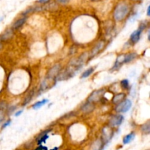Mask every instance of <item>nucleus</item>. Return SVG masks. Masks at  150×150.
<instances>
[{
  "mask_svg": "<svg viewBox=\"0 0 150 150\" xmlns=\"http://www.w3.org/2000/svg\"><path fill=\"white\" fill-rule=\"evenodd\" d=\"M130 11L128 5L126 4H120L114 10V19L117 21H122Z\"/></svg>",
  "mask_w": 150,
  "mask_h": 150,
  "instance_id": "nucleus-1",
  "label": "nucleus"
},
{
  "mask_svg": "<svg viewBox=\"0 0 150 150\" xmlns=\"http://www.w3.org/2000/svg\"><path fill=\"white\" fill-rule=\"evenodd\" d=\"M132 105L131 101L129 99L125 100L124 101H122V102L119 103L118 105L116 107V110L117 112H121V113H125L127 112L130 109Z\"/></svg>",
  "mask_w": 150,
  "mask_h": 150,
  "instance_id": "nucleus-2",
  "label": "nucleus"
},
{
  "mask_svg": "<svg viewBox=\"0 0 150 150\" xmlns=\"http://www.w3.org/2000/svg\"><path fill=\"white\" fill-rule=\"evenodd\" d=\"M123 116L122 115H117V116H114L111 119H110V125L112 126H119L120 124H121L122 122Z\"/></svg>",
  "mask_w": 150,
  "mask_h": 150,
  "instance_id": "nucleus-3",
  "label": "nucleus"
},
{
  "mask_svg": "<svg viewBox=\"0 0 150 150\" xmlns=\"http://www.w3.org/2000/svg\"><path fill=\"white\" fill-rule=\"evenodd\" d=\"M112 130L110 127H105L103 128V141L105 142H108L110 139H111V136H112Z\"/></svg>",
  "mask_w": 150,
  "mask_h": 150,
  "instance_id": "nucleus-4",
  "label": "nucleus"
},
{
  "mask_svg": "<svg viewBox=\"0 0 150 150\" xmlns=\"http://www.w3.org/2000/svg\"><path fill=\"white\" fill-rule=\"evenodd\" d=\"M103 94V90H99V91H96L89 97V101L90 102H93V101H98L102 97Z\"/></svg>",
  "mask_w": 150,
  "mask_h": 150,
  "instance_id": "nucleus-5",
  "label": "nucleus"
},
{
  "mask_svg": "<svg viewBox=\"0 0 150 150\" xmlns=\"http://www.w3.org/2000/svg\"><path fill=\"white\" fill-rule=\"evenodd\" d=\"M59 71H60L59 65L57 64L56 65V66H54V67L51 68V69L49 70V71H48V78H49V79H52V78H54V76H56L57 74H58Z\"/></svg>",
  "mask_w": 150,
  "mask_h": 150,
  "instance_id": "nucleus-6",
  "label": "nucleus"
},
{
  "mask_svg": "<svg viewBox=\"0 0 150 150\" xmlns=\"http://www.w3.org/2000/svg\"><path fill=\"white\" fill-rule=\"evenodd\" d=\"M94 109H95V106H94V104H92V102H89V103H86V104H85L82 107L81 110L83 112V113H90V112L93 111Z\"/></svg>",
  "mask_w": 150,
  "mask_h": 150,
  "instance_id": "nucleus-7",
  "label": "nucleus"
},
{
  "mask_svg": "<svg viewBox=\"0 0 150 150\" xmlns=\"http://www.w3.org/2000/svg\"><path fill=\"white\" fill-rule=\"evenodd\" d=\"M13 30L11 29H8L5 31L4 32H3L2 35L0 36V40L1 41H7L9 40L13 35Z\"/></svg>",
  "mask_w": 150,
  "mask_h": 150,
  "instance_id": "nucleus-8",
  "label": "nucleus"
},
{
  "mask_svg": "<svg viewBox=\"0 0 150 150\" xmlns=\"http://www.w3.org/2000/svg\"><path fill=\"white\" fill-rule=\"evenodd\" d=\"M141 32H142V30L140 29H138V30L134 31V32L132 33L131 36H130V40L132 41L133 43H136L139 41V38H140Z\"/></svg>",
  "mask_w": 150,
  "mask_h": 150,
  "instance_id": "nucleus-9",
  "label": "nucleus"
},
{
  "mask_svg": "<svg viewBox=\"0 0 150 150\" xmlns=\"http://www.w3.org/2000/svg\"><path fill=\"white\" fill-rule=\"evenodd\" d=\"M103 46H104V42H103V41H100V43H98V44H97L96 46H95V48L92 49V56L96 55V54H98V53L99 52V51H100V50L102 49L103 48Z\"/></svg>",
  "mask_w": 150,
  "mask_h": 150,
  "instance_id": "nucleus-10",
  "label": "nucleus"
},
{
  "mask_svg": "<svg viewBox=\"0 0 150 150\" xmlns=\"http://www.w3.org/2000/svg\"><path fill=\"white\" fill-rule=\"evenodd\" d=\"M125 96V94H123V93H120V94H117V95L114 97V99H113V102H114V104H119V103L122 101Z\"/></svg>",
  "mask_w": 150,
  "mask_h": 150,
  "instance_id": "nucleus-11",
  "label": "nucleus"
},
{
  "mask_svg": "<svg viewBox=\"0 0 150 150\" xmlns=\"http://www.w3.org/2000/svg\"><path fill=\"white\" fill-rule=\"evenodd\" d=\"M135 138V133L134 132H131V133L128 134V135H125L123 138V144H127L131 142Z\"/></svg>",
  "mask_w": 150,
  "mask_h": 150,
  "instance_id": "nucleus-12",
  "label": "nucleus"
},
{
  "mask_svg": "<svg viewBox=\"0 0 150 150\" xmlns=\"http://www.w3.org/2000/svg\"><path fill=\"white\" fill-rule=\"evenodd\" d=\"M25 21H26V19H25V18L19 19L18 20H17L16 21L14 22V24H13V29H18L19 27H21V26L25 23Z\"/></svg>",
  "mask_w": 150,
  "mask_h": 150,
  "instance_id": "nucleus-13",
  "label": "nucleus"
},
{
  "mask_svg": "<svg viewBox=\"0 0 150 150\" xmlns=\"http://www.w3.org/2000/svg\"><path fill=\"white\" fill-rule=\"evenodd\" d=\"M103 141L101 140H98V141H95V143L92 145V150H101L103 148Z\"/></svg>",
  "mask_w": 150,
  "mask_h": 150,
  "instance_id": "nucleus-14",
  "label": "nucleus"
},
{
  "mask_svg": "<svg viewBox=\"0 0 150 150\" xmlns=\"http://www.w3.org/2000/svg\"><path fill=\"white\" fill-rule=\"evenodd\" d=\"M142 131L143 133L144 134H146V135H148V134H149L150 132V123L149 121H147L146 122V123L144 124H143L142 126Z\"/></svg>",
  "mask_w": 150,
  "mask_h": 150,
  "instance_id": "nucleus-15",
  "label": "nucleus"
},
{
  "mask_svg": "<svg viewBox=\"0 0 150 150\" xmlns=\"http://www.w3.org/2000/svg\"><path fill=\"white\" fill-rule=\"evenodd\" d=\"M136 56H137V54H136V53H130V54H127V55L125 56V57H124V62H125V63H129V62H130L131 60H133V59L136 58Z\"/></svg>",
  "mask_w": 150,
  "mask_h": 150,
  "instance_id": "nucleus-16",
  "label": "nucleus"
},
{
  "mask_svg": "<svg viewBox=\"0 0 150 150\" xmlns=\"http://www.w3.org/2000/svg\"><path fill=\"white\" fill-rule=\"evenodd\" d=\"M47 102H48V100L47 99H43L40 101H38V102L35 103V104H33V106H32V108L35 109V110H36V109H39V108H40L42 106H43L44 104H46Z\"/></svg>",
  "mask_w": 150,
  "mask_h": 150,
  "instance_id": "nucleus-17",
  "label": "nucleus"
},
{
  "mask_svg": "<svg viewBox=\"0 0 150 150\" xmlns=\"http://www.w3.org/2000/svg\"><path fill=\"white\" fill-rule=\"evenodd\" d=\"M93 71H94V68H92V67L89 68V69H88L87 70H86L83 74H82L81 78L87 77V76H89V75H90Z\"/></svg>",
  "mask_w": 150,
  "mask_h": 150,
  "instance_id": "nucleus-18",
  "label": "nucleus"
},
{
  "mask_svg": "<svg viewBox=\"0 0 150 150\" xmlns=\"http://www.w3.org/2000/svg\"><path fill=\"white\" fill-rule=\"evenodd\" d=\"M121 85L123 87V88H125L127 89L129 86V82L127 79H123L121 81Z\"/></svg>",
  "mask_w": 150,
  "mask_h": 150,
  "instance_id": "nucleus-19",
  "label": "nucleus"
},
{
  "mask_svg": "<svg viewBox=\"0 0 150 150\" xmlns=\"http://www.w3.org/2000/svg\"><path fill=\"white\" fill-rule=\"evenodd\" d=\"M4 113L3 112V110H0V124L2 122V121L4 120Z\"/></svg>",
  "mask_w": 150,
  "mask_h": 150,
  "instance_id": "nucleus-20",
  "label": "nucleus"
},
{
  "mask_svg": "<svg viewBox=\"0 0 150 150\" xmlns=\"http://www.w3.org/2000/svg\"><path fill=\"white\" fill-rule=\"evenodd\" d=\"M10 122H11V121H10V120H8V121H6L5 123H4V124H3V126H2V128H3V129H4V128H5L6 126H8V125L10 124Z\"/></svg>",
  "mask_w": 150,
  "mask_h": 150,
  "instance_id": "nucleus-21",
  "label": "nucleus"
},
{
  "mask_svg": "<svg viewBox=\"0 0 150 150\" xmlns=\"http://www.w3.org/2000/svg\"><path fill=\"white\" fill-rule=\"evenodd\" d=\"M68 1L69 0H57V1L61 3V4H65V3H67Z\"/></svg>",
  "mask_w": 150,
  "mask_h": 150,
  "instance_id": "nucleus-22",
  "label": "nucleus"
},
{
  "mask_svg": "<svg viewBox=\"0 0 150 150\" xmlns=\"http://www.w3.org/2000/svg\"><path fill=\"white\" fill-rule=\"evenodd\" d=\"M22 112H23V111H22V110H20V111L17 112V113H16V116H18L19 115H20V114H21V113H22Z\"/></svg>",
  "mask_w": 150,
  "mask_h": 150,
  "instance_id": "nucleus-23",
  "label": "nucleus"
},
{
  "mask_svg": "<svg viewBox=\"0 0 150 150\" xmlns=\"http://www.w3.org/2000/svg\"><path fill=\"white\" fill-rule=\"evenodd\" d=\"M147 16H150V7L149 6L147 8Z\"/></svg>",
  "mask_w": 150,
  "mask_h": 150,
  "instance_id": "nucleus-24",
  "label": "nucleus"
},
{
  "mask_svg": "<svg viewBox=\"0 0 150 150\" xmlns=\"http://www.w3.org/2000/svg\"><path fill=\"white\" fill-rule=\"evenodd\" d=\"M48 0H39V2H41V3H44V2H46V1H48Z\"/></svg>",
  "mask_w": 150,
  "mask_h": 150,
  "instance_id": "nucleus-25",
  "label": "nucleus"
},
{
  "mask_svg": "<svg viewBox=\"0 0 150 150\" xmlns=\"http://www.w3.org/2000/svg\"><path fill=\"white\" fill-rule=\"evenodd\" d=\"M2 19H3V17H1V16H0V22L2 21Z\"/></svg>",
  "mask_w": 150,
  "mask_h": 150,
  "instance_id": "nucleus-26",
  "label": "nucleus"
},
{
  "mask_svg": "<svg viewBox=\"0 0 150 150\" xmlns=\"http://www.w3.org/2000/svg\"><path fill=\"white\" fill-rule=\"evenodd\" d=\"M1 47H2V45H1V43H0V49H1Z\"/></svg>",
  "mask_w": 150,
  "mask_h": 150,
  "instance_id": "nucleus-27",
  "label": "nucleus"
},
{
  "mask_svg": "<svg viewBox=\"0 0 150 150\" xmlns=\"http://www.w3.org/2000/svg\"><path fill=\"white\" fill-rule=\"evenodd\" d=\"M92 1H98V0H92Z\"/></svg>",
  "mask_w": 150,
  "mask_h": 150,
  "instance_id": "nucleus-28",
  "label": "nucleus"
},
{
  "mask_svg": "<svg viewBox=\"0 0 150 150\" xmlns=\"http://www.w3.org/2000/svg\"><path fill=\"white\" fill-rule=\"evenodd\" d=\"M136 1H137V0H136Z\"/></svg>",
  "mask_w": 150,
  "mask_h": 150,
  "instance_id": "nucleus-29",
  "label": "nucleus"
}]
</instances>
